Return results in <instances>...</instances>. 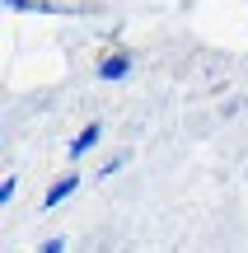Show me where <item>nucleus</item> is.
Masks as SVG:
<instances>
[{
    "instance_id": "20e7f679",
    "label": "nucleus",
    "mask_w": 248,
    "mask_h": 253,
    "mask_svg": "<svg viewBox=\"0 0 248 253\" xmlns=\"http://www.w3.org/2000/svg\"><path fill=\"white\" fill-rule=\"evenodd\" d=\"M66 244H61V239H52V244H47V253H61Z\"/></svg>"
},
{
    "instance_id": "7ed1b4c3",
    "label": "nucleus",
    "mask_w": 248,
    "mask_h": 253,
    "mask_svg": "<svg viewBox=\"0 0 248 253\" xmlns=\"http://www.w3.org/2000/svg\"><path fill=\"white\" fill-rule=\"evenodd\" d=\"M94 145H99V126H84V131H80V141L71 145V155L80 160V155H84V150H94Z\"/></svg>"
},
{
    "instance_id": "f257e3e1",
    "label": "nucleus",
    "mask_w": 248,
    "mask_h": 253,
    "mask_svg": "<svg viewBox=\"0 0 248 253\" xmlns=\"http://www.w3.org/2000/svg\"><path fill=\"white\" fill-rule=\"evenodd\" d=\"M75 188H80V178H75V173H66V178H56V183H52V192H47V202H42V207H47V211H52V207H61V202L71 197Z\"/></svg>"
},
{
    "instance_id": "f03ea898",
    "label": "nucleus",
    "mask_w": 248,
    "mask_h": 253,
    "mask_svg": "<svg viewBox=\"0 0 248 253\" xmlns=\"http://www.w3.org/2000/svg\"><path fill=\"white\" fill-rule=\"evenodd\" d=\"M127 71H131V61H127V56H108V61L99 66V80H122Z\"/></svg>"
}]
</instances>
